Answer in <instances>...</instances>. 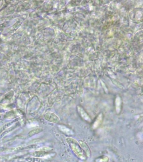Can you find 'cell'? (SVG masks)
Segmentation results:
<instances>
[{
    "instance_id": "6da1fadb",
    "label": "cell",
    "mask_w": 143,
    "mask_h": 162,
    "mask_svg": "<svg viewBox=\"0 0 143 162\" xmlns=\"http://www.w3.org/2000/svg\"><path fill=\"white\" fill-rule=\"evenodd\" d=\"M66 140L73 153L79 159L82 161L86 160L87 157L76 140L72 138H68Z\"/></svg>"
},
{
    "instance_id": "7a4b0ae2",
    "label": "cell",
    "mask_w": 143,
    "mask_h": 162,
    "mask_svg": "<svg viewBox=\"0 0 143 162\" xmlns=\"http://www.w3.org/2000/svg\"><path fill=\"white\" fill-rule=\"evenodd\" d=\"M77 109L78 113L83 120L88 122H91V120L90 117L85 110L83 109V107H81L80 106H77Z\"/></svg>"
},
{
    "instance_id": "3957f363",
    "label": "cell",
    "mask_w": 143,
    "mask_h": 162,
    "mask_svg": "<svg viewBox=\"0 0 143 162\" xmlns=\"http://www.w3.org/2000/svg\"><path fill=\"white\" fill-rule=\"evenodd\" d=\"M79 144L80 147H81V149H82L86 155L87 157L90 158L91 157V153L90 149L84 141L82 140H79Z\"/></svg>"
},
{
    "instance_id": "277c9868",
    "label": "cell",
    "mask_w": 143,
    "mask_h": 162,
    "mask_svg": "<svg viewBox=\"0 0 143 162\" xmlns=\"http://www.w3.org/2000/svg\"><path fill=\"white\" fill-rule=\"evenodd\" d=\"M45 119L50 122L55 123L60 122V120L59 118L55 114L53 113H48L45 115Z\"/></svg>"
},
{
    "instance_id": "5b68a950",
    "label": "cell",
    "mask_w": 143,
    "mask_h": 162,
    "mask_svg": "<svg viewBox=\"0 0 143 162\" xmlns=\"http://www.w3.org/2000/svg\"><path fill=\"white\" fill-rule=\"evenodd\" d=\"M103 120V114H102V113H100V114H99L97 118H96L94 122V123L93 124V125H92L93 129H95L98 128L101 125V123H102Z\"/></svg>"
},
{
    "instance_id": "8992f818",
    "label": "cell",
    "mask_w": 143,
    "mask_h": 162,
    "mask_svg": "<svg viewBox=\"0 0 143 162\" xmlns=\"http://www.w3.org/2000/svg\"><path fill=\"white\" fill-rule=\"evenodd\" d=\"M59 129L62 131L63 133H65L68 136H71L74 134L73 131L71 129L65 126V125H60L59 126Z\"/></svg>"
},
{
    "instance_id": "52a82bcc",
    "label": "cell",
    "mask_w": 143,
    "mask_h": 162,
    "mask_svg": "<svg viewBox=\"0 0 143 162\" xmlns=\"http://www.w3.org/2000/svg\"><path fill=\"white\" fill-rule=\"evenodd\" d=\"M121 101L120 98H117L115 101V110L117 114L120 113L121 109Z\"/></svg>"
},
{
    "instance_id": "ba28073f",
    "label": "cell",
    "mask_w": 143,
    "mask_h": 162,
    "mask_svg": "<svg viewBox=\"0 0 143 162\" xmlns=\"http://www.w3.org/2000/svg\"><path fill=\"white\" fill-rule=\"evenodd\" d=\"M48 153L45 152H36L34 153L33 156L37 157H42L47 156Z\"/></svg>"
},
{
    "instance_id": "9c48e42d",
    "label": "cell",
    "mask_w": 143,
    "mask_h": 162,
    "mask_svg": "<svg viewBox=\"0 0 143 162\" xmlns=\"http://www.w3.org/2000/svg\"><path fill=\"white\" fill-rule=\"evenodd\" d=\"M42 131V130L41 128H36L31 130L28 133V136L29 137L32 136L34 135H36V134H38Z\"/></svg>"
},
{
    "instance_id": "30bf717a",
    "label": "cell",
    "mask_w": 143,
    "mask_h": 162,
    "mask_svg": "<svg viewBox=\"0 0 143 162\" xmlns=\"http://www.w3.org/2000/svg\"><path fill=\"white\" fill-rule=\"evenodd\" d=\"M109 158L105 156H103L96 159L95 162H108L109 161Z\"/></svg>"
},
{
    "instance_id": "8fae6325",
    "label": "cell",
    "mask_w": 143,
    "mask_h": 162,
    "mask_svg": "<svg viewBox=\"0 0 143 162\" xmlns=\"http://www.w3.org/2000/svg\"><path fill=\"white\" fill-rule=\"evenodd\" d=\"M26 161L29 162H42V160L39 158L28 157L26 158Z\"/></svg>"
},
{
    "instance_id": "7c38bea8",
    "label": "cell",
    "mask_w": 143,
    "mask_h": 162,
    "mask_svg": "<svg viewBox=\"0 0 143 162\" xmlns=\"http://www.w3.org/2000/svg\"><path fill=\"white\" fill-rule=\"evenodd\" d=\"M13 122H10V123H8V124H6V125H5V126H3V127L1 128L0 129V133H1V132H2L3 131V130H5L6 129L8 128H9L10 126H11L12 124H13Z\"/></svg>"
},
{
    "instance_id": "4fadbf2b",
    "label": "cell",
    "mask_w": 143,
    "mask_h": 162,
    "mask_svg": "<svg viewBox=\"0 0 143 162\" xmlns=\"http://www.w3.org/2000/svg\"><path fill=\"white\" fill-rule=\"evenodd\" d=\"M79 162H83V161H82V160H80V161Z\"/></svg>"
},
{
    "instance_id": "5bb4252c",
    "label": "cell",
    "mask_w": 143,
    "mask_h": 162,
    "mask_svg": "<svg viewBox=\"0 0 143 162\" xmlns=\"http://www.w3.org/2000/svg\"><path fill=\"white\" fill-rule=\"evenodd\" d=\"M114 162L111 161V162Z\"/></svg>"
}]
</instances>
